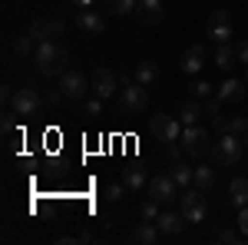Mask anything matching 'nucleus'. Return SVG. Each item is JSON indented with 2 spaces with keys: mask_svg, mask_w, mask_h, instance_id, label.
<instances>
[{
  "mask_svg": "<svg viewBox=\"0 0 248 245\" xmlns=\"http://www.w3.org/2000/svg\"><path fill=\"white\" fill-rule=\"evenodd\" d=\"M149 126H153V136H155V139H162V143H175V139L182 136V130H179V119H172L169 113H155Z\"/></svg>",
  "mask_w": 248,
  "mask_h": 245,
  "instance_id": "9d476101",
  "label": "nucleus"
},
{
  "mask_svg": "<svg viewBox=\"0 0 248 245\" xmlns=\"http://www.w3.org/2000/svg\"><path fill=\"white\" fill-rule=\"evenodd\" d=\"M136 80H139L142 86L155 83V80H159V63H155V60H142V63L136 66Z\"/></svg>",
  "mask_w": 248,
  "mask_h": 245,
  "instance_id": "5701e85b",
  "label": "nucleus"
},
{
  "mask_svg": "<svg viewBox=\"0 0 248 245\" xmlns=\"http://www.w3.org/2000/svg\"><path fill=\"white\" fill-rule=\"evenodd\" d=\"M202 106H205V113H209V116H218V106H222L218 93H215V96H205V103H202Z\"/></svg>",
  "mask_w": 248,
  "mask_h": 245,
  "instance_id": "2f4dec72",
  "label": "nucleus"
},
{
  "mask_svg": "<svg viewBox=\"0 0 248 245\" xmlns=\"http://www.w3.org/2000/svg\"><path fill=\"white\" fill-rule=\"evenodd\" d=\"M136 3H139V0H103V7H106L109 14H116V17H123V14L136 10Z\"/></svg>",
  "mask_w": 248,
  "mask_h": 245,
  "instance_id": "cd10ccee",
  "label": "nucleus"
},
{
  "mask_svg": "<svg viewBox=\"0 0 248 245\" xmlns=\"http://www.w3.org/2000/svg\"><path fill=\"white\" fill-rule=\"evenodd\" d=\"M179 212L186 215V222H205V212H209V202H205V189H189L179 196Z\"/></svg>",
  "mask_w": 248,
  "mask_h": 245,
  "instance_id": "7ed1b4c3",
  "label": "nucleus"
},
{
  "mask_svg": "<svg viewBox=\"0 0 248 245\" xmlns=\"http://www.w3.org/2000/svg\"><path fill=\"white\" fill-rule=\"evenodd\" d=\"M245 149H248V132H245Z\"/></svg>",
  "mask_w": 248,
  "mask_h": 245,
  "instance_id": "ea45409f",
  "label": "nucleus"
},
{
  "mask_svg": "<svg viewBox=\"0 0 248 245\" xmlns=\"http://www.w3.org/2000/svg\"><path fill=\"white\" fill-rule=\"evenodd\" d=\"M113 93H116V73H113V70H106V66H96V73H93V96L109 99Z\"/></svg>",
  "mask_w": 248,
  "mask_h": 245,
  "instance_id": "f8f14e48",
  "label": "nucleus"
},
{
  "mask_svg": "<svg viewBox=\"0 0 248 245\" xmlns=\"http://www.w3.org/2000/svg\"><path fill=\"white\" fill-rule=\"evenodd\" d=\"M155 226L162 235H179L182 226H186V215L182 212H159V219H155Z\"/></svg>",
  "mask_w": 248,
  "mask_h": 245,
  "instance_id": "a211bd4d",
  "label": "nucleus"
},
{
  "mask_svg": "<svg viewBox=\"0 0 248 245\" xmlns=\"http://www.w3.org/2000/svg\"><path fill=\"white\" fill-rule=\"evenodd\" d=\"M235 53H238V63H242V66H248V40L235 43Z\"/></svg>",
  "mask_w": 248,
  "mask_h": 245,
  "instance_id": "f704fd0d",
  "label": "nucleus"
},
{
  "mask_svg": "<svg viewBox=\"0 0 248 245\" xmlns=\"http://www.w3.org/2000/svg\"><path fill=\"white\" fill-rule=\"evenodd\" d=\"M235 60H238L235 47H232V43H218V50H215V66H218V70H232Z\"/></svg>",
  "mask_w": 248,
  "mask_h": 245,
  "instance_id": "393cba45",
  "label": "nucleus"
},
{
  "mask_svg": "<svg viewBox=\"0 0 248 245\" xmlns=\"http://www.w3.org/2000/svg\"><path fill=\"white\" fill-rule=\"evenodd\" d=\"M123 192H126V182H113V186L106 189V199H113V202H116V199H123Z\"/></svg>",
  "mask_w": 248,
  "mask_h": 245,
  "instance_id": "473e14b6",
  "label": "nucleus"
},
{
  "mask_svg": "<svg viewBox=\"0 0 248 245\" xmlns=\"http://www.w3.org/2000/svg\"><path fill=\"white\" fill-rule=\"evenodd\" d=\"M229 202L235 209H245L248 206V179L245 176H235L229 182Z\"/></svg>",
  "mask_w": 248,
  "mask_h": 245,
  "instance_id": "6ab92c4d",
  "label": "nucleus"
},
{
  "mask_svg": "<svg viewBox=\"0 0 248 245\" xmlns=\"http://www.w3.org/2000/svg\"><path fill=\"white\" fill-rule=\"evenodd\" d=\"M37 43L40 40L27 30V33H20V37L14 40V53H17V57H30V53H37Z\"/></svg>",
  "mask_w": 248,
  "mask_h": 245,
  "instance_id": "b1692460",
  "label": "nucleus"
},
{
  "mask_svg": "<svg viewBox=\"0 0 248 245\" xmlns=\"http://www.w3.org/2000/svg\"><path fill=\"white\" fill-rule=\"evenodd\" d=\"M238 235H242V229H238V232H235V229H222V232H218V242H238Z\"/></svg>",
  "mask_w": 248,
  "mask_h": 245,
  "instance_id": "72a5a7b5",
  "label": "nucleus"
},
{
  "mask_svg": "<svg viewBox=\"0 0 248 245\" xmlns=\"http://www.w3.org/2000/svg\"><path fill=\"white\" fill-rule=\"evenodd\" d=\"M192 166H186V163H172V169H169V176L175 179V186L179 189H186V186H192Z\"/></svg>",
  "mask_w": 248,
  "mask_h": 245,
  "instance_id": "bb28decb",
  "label": "nucleus"
},
{
  "mask_svg": "<svg viewBox=\"0 0 248 245\" xmlns=\"http://www.w3.org/2000/svg\"><path fill=\"white\" fill-rule=\"evenodd\" d=\"M77 27L83 30V33H90V37H99V33L106 30V20H103L99 10L86 7V10H79V14H77Z\"/></svg>",
  "mask_w": 248,
  "mask_h": 245,
  "instance_id": "9b49d317",
  "label": "nucleus"
},
{
  "mask_svg": "<svg viewBox=\"0 0 248 245\" xmlns=\"http://www.w3.org/2000/svg\"><path fill=\"white\" fill-rule=\"evenodd\" d=\"M238 229H242V235L248 239V206L238 209Z\"/></svg>",
  "mask_w": 248,
  "mask_h": 245,
  "instance_id": "c9c22d12",
  "label": "nucleus"
},
{
  "mask_svg": "<svg viewBox=\"0 0 248 245\" xmlns=\"http://www.w3.org/2000/svg\"><path fill=\"white\" fill-rule=\"evenodd\" d=\"M192 182H195L199 189H205V192H209V189L215 186V169H212V166H195V172H192Z\"/></svg>",
  "mask_w": 248,
  "mask_h": 245,
  "instance_id": "a878e982",
  "label": "nucleus"
},
{
  "mask_svg": "<svg viewBox=\"0 0 248 245\" xmlns=\"http://www.w3.org/2000/svg\"><path fill=\"white\" fill-rule=\"evenodd\" d=\"M245 136H235V132H225L218 143H212V163L215 166H238L242 156H245Z\"/></svg>",
  "mask_w": 248,
  "mask_h": 245,
  "instance_id": "f03ea898",
  "label": "nucleus"
},
{
  "mask_svg": "<svg viewBox=\"0 0 248 245\" xmlns=\"http://www.w3.org/2000/svg\"><path fill=\"white\" fill-rule=\"evenodd\" d=\"M202 116H205V106L195 103V99H186V103L179 106V123H182V126H195Z\"/></svg>",
  "mask_w": 248,
  "mask_h": 245,
  "instance_id": "412c9836",
  "label": "nucleus"
},
{
  "mask_svg": "<svg viewBox=\"0 0 248 245\" xmlns=\"http://www.w3.org/2000/svg\"><path fill=\"white\" fill-rule=\"evenodd\" d=\"M179 146H182V143H179ZM179 146H175V143H169V149H166V152H169V159H179Z\"/></svg>",
  "mask_w": 248,
  "mask_h": 245,
  "instance_id": "58836bf2",
  "label": "nucleus"
},
{
  "mask_svg": "<svg viewBox=\"0 0 248 245\" xmlns=\"http://www.w3.org/2000/svg\"><path fill=\"white\" fill-rule=\"evenodd\" d=\"M30 33L37 40H57L63 33V20L60 17H50V20H33L30 23Z\"/></svg>",
  "mask_w": 248,
  "mask_h": 245,
  "instance_id": "dca6fc26",
  "label": "nucleus"
},
{
  "mask_svg": "<svg viewBox=\"0 0 248 245\" xmlns=\"http://www.w3.org/2000/svg\"><path fill=\"white\" fill-rule=\"evenodd\" d=\"M242 96H245V80H232L229 76V80L218 86V99H222V103H238Z\"/></svg>",
  "mask_w": 248,
  "mask_h": 245,
  "instance_id": "aec40b11",
  "label": "nucleus"
},
{
  "mask_svg": "<svg viewBox=\"0 0 248 245\" xmlns=\"http://www.w3.org/2000/svg\"><path fill=\"white\" fill-rule=\"evenodd\" d=\"M60 90L66 99H83V96L90 93V83H86V76L79 73V70H66V73L60 76Z\"/></svg>",
  "mask_w": 248,
  "mask_h": 245,
  "instance_id": "1a4fd4ad",
  "label": "nucleus"
},
{
  "mask_svg": "<svg viewBox=\"0 0 248 245\" xmlns=\"http://www.w3.org/2000/svg\"><path fill=\"white\" fill-rule=\"evenodd\" d=\"M123 182H126V189H129V192H139L142 186H149V176H146V169L133 166V169L123 172Z\"/></svg>",
  "mask_w": 248,
  "mask_h": 245,
  "instance_id": "4be33fe9",
  "label": "nucleus"
},
{
  "mask_svg": "<svg viewBox=\"0 0 248 245\" xmlns=\"http://www.w3.org/2000/svg\"><path fill=\"white\" fill-rule=\"evenodd\" d=\"M205 33H209V40H215V43H229L232 40V14L225 10V7H215V10L209 14Z\"/></svg>",
  "mask_w": 248,
  "mask_h": 245,
  "instance_id": "423d86ee",
  "label": "nucleus"
},
{
  "mask_svg": "<svg viewBox=\"0 0 248 245\" xmlns=\"http://www.w3.org/2000/svg\"><path fill=\"white\" fill-rule=\"evenodd\" d=\"M212 126H215V132H222V136H225V132H235V136H245L248 132V116H212Z\"/></svg>",
  "mask_w": 248,
  "mask_h": 245,
  "instance_id": "2eb2a0df",
  "label": "nucleus"
},
{
  "mask_svg": "<svg viewBox=\"0 0 248 245\" xmlns=\"http://www.w3.org/2000/svg\"><path fill=\"white\" fill-rule=\"evenodd\" d=\"M179 143H182V152H186V156H209L212 152V136L202 130L199 123H195V126H182Z\"/></svg>",
  "mask_w": 248,
  "mask_h": 245,
  "instance_id": "20e7f679",
  "label": "nucleus"
},
{
  "mask_svg": "<svg viewBox=\"0 0 248 245\" xmlns=\"http://www.w3.org/2000/svg\"><path fill=\"white\" fill-rule=\"evenodd\" d=\"M103 103H106V99H99V96H93V99H86V103H83V116H90V119H96V116L103 113Z\"/></svg>",
  "mask_w": 248,
  "mask_h": 245,
  "instance_id": "c756f323",
  "label": "nucleus"
},
{
  "mask_svg": "<svg viewBox=\"0 0 248 245\" xmlns=\"http://www.w3.org/2000/svg\"><path fill=\"white\" fill-rule=\"evenodd\" d=\"M70 3H73V7H77V10H86V7H93L96 0H70Z\"/></svg>",
  "mask_w": 248,
  "mask_h": 245,
  "instance_id": "4c0bfd02",
  "label": "nucleus"
},
{
  "mask_svg": "<svg viewBox=\"0 0 248 245\" xmlns=\"http://www.w3.org/2000/svg\"><path fill=\"white\" fill-rule=\"evenodd\" d=\"M159 235H162V232H159V226L142 219V222L129 232V242H136V245H155V242H159Z\"/></svg>",
  "mask_w": 248,
  "mask_h": 245,
  "instance_id": "f3484780",
  "label": "nucleus"
},
{
  "mask_svg": "<svg viewBox=\"0 0 248 245\" xmlns=\"http://www.w3.org/2000/svg\"><path fill=\"white\" fill-rule=\"evenodd\" d=\"M245 80H248V66H245Z\"/></svg>",
  "mask_w": 248,
  "mask_h": 245,
  "instance_id": "a19ab883",
  "label": "nucleus"
},
{
  "mask_svg": "<svg viewBox=\"0 0 248 245\" xmlns=\"http://www.w3.org/2000/svg\"><path fill=\"white\" fill-rule=\"evenodd\" d=\"M136 17H139V23H146V27H155L159 20L166 17L162 0H139L136 3Z\"/></svg>",
  "mask_w": 248,
  "mask_h": 245,
  "instance_id": "4468645a",
  "label": "nucleus"
},
{
  "mask_svg": "<svg viewBox=\"0 0 248 245\" xmlns=\"http://www.w3.org/2000/svg\"><path fill=\"white\" fill-rule=\"evenodd\" d=\"M146 106H149L146 86H142L139 80H126V86H123V93H119V110H123V113H146Z\"/></svg>",
  "mask_w": 248,
  "mask_h": 245,
  "instance_id": "39448f33",
  "label": "nucleus"
},
{
  "mask_svg": "<svg viewBox=\"0 0 248 245\" xmlns=\"http://www.w3.org/2000/svg\"><path fill=\"white\" fill-rule=\"evenodd\" d=\"M159 212H162V206H159L155 199H146V202L139 206V219H146V222H155V219H159Z\"/></svg>",
  "mask_w": 248,
  "mask_h": 245,
  "instance_id": "c85d7f7f",
  "label": "nucleus"
},
{
  "mask_svg": "<svg viewBox=\"0 0 248 245\" xmlns=\"http://www.w3.org/2000/svg\"><path fill=\"white\" fill-rule=\"evenodd\" d=\"M149 199H155L159 206H172L179 199V186H175V179H172L169 172L149 179Z\"/></svg>",
  "mask_w": 248,
  "mask_h": 245,
  "instance_id": "0eeeda50",
  "label": "nucleus"
},
{
  "mask_svg": "<svg viewBox=\"0 0 248 245\" xmlns=\"http://www.w3.org/2000/svg\"><path fill=\"white\" fill-rule=\"evenodd\" d=\"M60 99H63V90H60V86H57V90H50V93H46V103H50V106H57Z\"/></svg>",
  "mask_w": 248,
  "mask_h": 245,
  "instance_id": "e433bc0d",
  "label": "nucleus"
},
{
  "mask_svg": "<svg viewBox=\"0 0 248 245\" xmlns=\"http://www.w3.org/2000/svg\"><path fill=\"white\" fill-rule=\"evenodd\" d=\"M40 103H43V96L37 93V86H33V83H23L17 93H14V103H10V106H14L17 116H30V113L40 110Z\"/></svg>",
  "mask_w": 248,
  "mask_h": 245,
  "instance_id": "6e6552de",
  "label": "nucleus"
},
{
  "mask_svg": "<svg viewBox=\"0 0 248 245\" xmlns=\"http://www.w3.org/2000/svg\"><path fill=\"white\" fill-rule=\"evenodd\" d=\"M37 73L40 76H63L70 70V50L57 40H40L37 43Z\"/></svg>",
  "mask_w": 248,
  "mask_h": 245,
  "instance_id": "f257e3e1",
  "label": "nucleus"
},
{
  "mask_svg": "<svg viewBox=\"0 0 248 245\" xmlns=\"http://www.w3.org/2000/svg\"><path fill=\"white\" fill-rule=\"evenodd\" d=\"M202 66H205V47H202V43L189 47V50L179 57V70H182V73H189V76H195Z\"/></svg>",
  "mask_w": 248,
  "mask_h": 245,
  "instance_id": "ddd939ff",
  "label": "nucleus"
},
{
  "mask_svg": "<svg viewBox=\"0 0 248 245\" xmlns=\"http://www.w3.org/2000/svg\"><path fill=\"white\" fill-rule=\"evenodd\" d=\"M189 90H192L195 96H199V99H205V96H212V86H209V80H195V83H192Z\"/></svg>",
  "mask_w": 248,
  "mask_h": 245,
  "instance_id": "7c9ffc66",
  "label": "nucleus"
}]
</instances>
